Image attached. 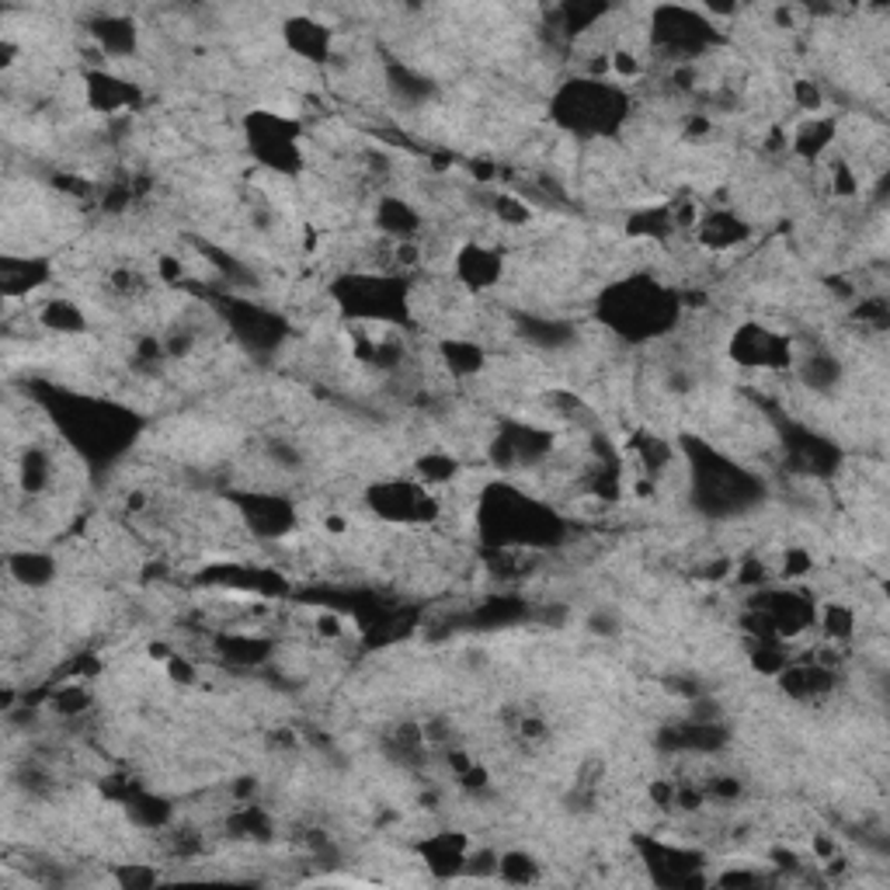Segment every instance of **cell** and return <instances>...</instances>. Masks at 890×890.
I'll use <instances>...</instances> for the list:
<instances>
[{"mask_svg": "<svg viewBox=\"0 0 890 890\" xmlns=\"http://www.w3.org/2000/svg\"><path fill=\"white\" fill-rule=\"evenodd\" d=\"M480 532L491 547H554L564 536L560 515L515 487H487L480 495Z\"/></svg>", "mask_w": 890, "mask_h": 890, "instance_id": "cell-1", "label": "cell"}, {"mask_svg": "<svg viewBox=\"0 0 890 890\" xmlns=\"http://www.w3.org/2000/svg\"><path fill=\"white\" fill-rule=\"evenodd\" d=\"M678 296L672 290H662L651 278H626L616 282L613 290L602 296L598 317L609 327H616L626 341H647L675 327L678 321Z\"/></svg>", "mask_w": 890, "mask_h": 890, "instance_id": "cell-2", "label": "cell"}, {"mask_svg": "<svg viewBox=\"0 0 890 890\" xmlns=\"http://www.w3.org/2000/svg\"><path fill=\"white\" fill-rule=\"evenodd\" d=\"M554 119L567 133L588 139L613 136L629 119V98L613 80L602 77H578L567 80L554 98Z\"/></svg>", "mask_w": 890, "mask_h": 890, "instance_id": "cell-3", "label": "cell"}, {"mask_svg": "<svg viewBox=\"0 0 890 890\" xmlns=\"http://www.w3.org/2000/svg\"><path fill=\"white\" fill-rule=\"evenodd\" d=\"M696 446L700 449H693V498L700 501V508L713 515V519L749 511L762 498V483L752 473L734 467L731 459L706 449L703 442Z\"/></svg>", "mask_w": 890, "mask_h": 890, "instance_id": "cell-4", "label": "cell"}, {"mask_svg": "<svg viewBox=\"0 0 890 890\" xmlns=\"http://www.w3.org/2000/svg\"><path fill=\"white\" fill-rule=\"evenodd\" d=\"M334 296L359 321H404L411 313L408 282L400 275H349L334 285Z\"/></svg>", "mask_w": 890, "mask_h": 890, "instance_id": "cell-5", "label": "cell"}, {"mask_svg": "<svg viewBox=\"0 0 890 890\" xmlns=\"http://www.w3.org/2000/svg\"><path fill=\"white\" fill-rule=\"evenodd\" d=\"M300 139H303L300 126L278 111H251L247 115V147L272 170H282V175L300 170V164H303Z\"/></svg>", "mask_w": 890, "mask_h": 890, "instance_id": "cell-6", "label": "cell"}, {"mask_svg": "<svg viewBox=\"0 0 890 890\" xmlns=\"http://www.w3.org/2000/svg\"><path fill=\"white\" fill-rule=\"evenodd\" d=\"M716 39V28L706 18V11H688V8H657L654 25H651V42L654 49L668 52L675 63L693 60V56L706 52Z\"/></svg>", "mask_w": 890, "mask_h": 890, "instance_id": "cell-7", "label": "cell"}, {"mask_svg": "<svg viewBox=\"0 0 890 890\" xmlns=\"http://www.w3.org/2000/svg\"><path fill=\"white\" fill-rule=\"evenodd\" d=\"M369 508L397 526H421L439 519V501L424 491L421 480H387L369 487Z\"/></svg>", "mask_w": 890, "mask_h": 890, "instance_id": "cell-8", "label": "cell"}, {"mask_svg": "<svg viewBox=\"0 0 890 890\" xmlns=\"http://www.w3.org/2000/svg\"><path fill=\"white\" fill-rule=\"evenodd\" d=\"M731 355L741 365H762V369H783L793 362V349L790 341L776 331H765L759 324L741 327L731 341Z\"/></svg>", "mask_w": 890, "mask_h": 890, "instance_id": "cell-9", "label": "cell"}, {"mask_svg": "<svg viewBox=\"0 0 890 890\" xmlns=\"http://www.w3.org/2000/svg\"><path fill=\"white\" fill-rule=\"evenodd\" d=\"M241 508H244V519H247L254 536H282V532H290L296 522L293 505L285 498H275V495H251L241 501Z\"/></svg>", "mask_w": 890, "mask_h": 890, "instance_id": "cell-10", "label": "cell"}, {"mask_svg": "<svg viewBox=\"0 0 890 890\" xmlns=\"http://www.w3.org/2000/svg\"><path fill=\"white\" fill-rule=\"evenodd\" d=\"M49 282V262L46 257H28V254H4L0 257V290L4 300H18L36 293L39 285Z\"/></svg>", "mask_w": 890, "mask_h": 890, "instance_id": "cell-11", "label": "cell"}, {"mask_svg": "<svg viewBox=\"0 0 890 890\" xmlns=\"http://www.w3.org/2000/svg\"><path fill=\"white\" fill-rule=\"evenodd\" d=\"M285 42H290V49L296 56H303V60H310V63L334 60L331 28L321 25V21H313V18H293L290 25H285Z\"/></svg>", "mask_w": 890, "mask_h": 890, "instance_id": "cell-12", "label": "cell"}, {"mask_svg": "<svg viewBox=\"0 0 890 890\" xmlns=\"http://www.w3.org/2000/svg\"><path fill=\"white\" fill-rule=\"evenodd\" d=\"M84 91H88V101L98 111H123V108H133L143 101L139 88H129L126 80L111 77L105 70H88V77H84Z\"/></svg>", "mask_w": 890, "mask_h": 890, "instance_id": "cell-13", "label": "cell"}, {"mask_svg": "<svg viewBox=\"0 0 890 890\" xmlns=\"http://www.w3.org/2000/svg\"><path fill=\"white\" fill-rule=\"evenodd\" d=\"M91 39L98 46L101 56H111V60H123V56H133L139 46V28L136 21L123 18V14H108L91 21Z\"/></svg>", "mask_w": 890, "mask_h": 890, "instance_id": "cell-14", "label": "cell"}, {"mask_svg": "<svg viewBox=\"0 0 890 890\" xmlns=\"http://www.w3.org/2000/svg\"><path fill=\"white\" fill-rule=\"evenodd\" d=\"M376 223L380 234L390 241H418L421 234V216L411 203H404L400 195H383L376 206Z\"/></svg>", "mask_w": 890, "mask_h": 890, "instance_id": "cell-15", "label": "cell"}, {"mask_svg": "<svg viewBox=\"0 0 890 890\" xmlns=\"http://www.w3.org/2000/svg\"><path fill=\"white\" fill-rule=\"evenodd\" d=\"M456 272H459V278H463L473 293L491 290V285L501 278V257H498L491 247H477V244H470V247L459 251V257H456Z\"/></svg>", "mask_w": 890, "mask_h": 890, "instance_id": "cell-16", "label": "cell"}, {"mask_svg": "<svg viewBox=\"0 0 890 890\" xmlns=\"http://www.w3.org/2000/svg\"><path fill=\"white\" fill-rule=\"evenodd\" d=\"M749 234H752V226L744 223L741 216L724 213V209H716V213L700 219V241L706 247H713V251H727V247L741 244Z\"/></svg>", "mask_w": 890, "mask_h": 890, "instance_id": "cell-17", "label": "cell"}, {"mask_svg": "<svg viewBox=\"0 0 890 890\" xmlns=\"http://www.w3.org/2000/svg\"><path fill=\"white\" fill-rule=\"evenodd\" d=\"M519 334L542 352H560L567 344L578 341L574 327L557 317H519Z\"/></svg>", "mask_w": 890, "mask_h": 890, "instance_id": "cell-18", "label": "cell"}, {"mask_svg": "<svg viewBox=\"0 0 890 890\" xmlns=\"http://www.w3.org/2000/svg\"><path fill=\"white\" fill-rule=\"evenodd\" d=\"M387 88H390V95L400 105H424L428 98L436 95V84L432 80L421 77L418 70H411L408 63H397V60L387 67Z\"/></svg>", "mask_w": 890, "mask_h": 890, "instance_id": "cell-19", "label": "cell"}, {"mask_svg": "<svg viewBox=\"0 0 890 890\" xmlns=\"http://www.w3.org/2000/svg\"><path fill=\"white\" fill-rule=\"evenodd\" d=\"M8 574L25 588H46L56 578V560L39 550H25L8 557Z\"/></svg>", "mask_w": 890, "mask_h": 890, "instance_id": "cell-20", "label": "cell"}, {"mask_svg": "<svg viewBox=\"0 0 890 890\" xmlns=\"http://www.w3.org/2000/svg\"><path fill=\"white\" fill-rule=\"evenodd\" d=\"M842 380V362L828 352H811L808 359H800V383L814 390V393H828L835 390Z\"/></svg>", "mask_w": 890, "mask_h": 890, "instance_id": "cell-21", "label": "cell"}, {"mask_svg": "<svg viewBox=\"0 0 890 890\" xmlns=\"http://www.w3.org/2000/svg\"><path fill=\"white\" fill-rule=\"evenodd\" d=\"M52 473H56V467H52V456H49L46 449L28 446V449L21 452V477H18V480H21V491H25V495L39 498L42 491H49Z\"/></svg>", "mask_w": 890, "mask_h": 890, "instance_id": "cell-22", "label": "cell"}, {"mask_svg": "<svg viewBox=\"0 0 890 890\" xmlns=\"http://www.w3.org/2000/svg\"><path fill=\"white\" fill-rule=\"evenodd\" d=\"M442 359H446V369L452 372V376H477L487 355L473 341L449 338V341H442Z\"/></svg>", "mask_w": 890, "mask_h": 890, "instance_id": "cell-23", "label": "cell"}, {"mask_svg": "<svg viewBox=\"0 0 890 890\" xmlns=\"http://www.w3.org/2000/svg\"><path fill=\"white\" fill-rule=\"evenodd\" d=\"M91 706H95V693L84 682H70L52 693V713L63 716V721H80Z\"/></svg>", "mask_w": 890, "mask_h": 890, "instance_id": "cell-24", "label": "cell"}, {"mask_svg": "<svg viewBox=\"0 0 890 890\" xmlns=\"http://www.w3.org/2000/svg\"><path fill=\"white\" fill-rule=\"evenodd\" d=\"M831 139H835V123H831V119H808V126H800V133H796L793 150L800 157H808V160H818L831 147Z\"/></svg>", "mask_w": 890, "mask_h": 890, "instance_id": "cell-25", "label": "cell"}, {"mask_svg": "<svg viewBox=\"0 0 890 890\" xmlns=\"http://www.w3.org/2000/svg\"><path fill=\"white\" fill-rule=\"evenodd\" d=\"M39 321H42V327H49V331H56V334H80L84 327H88V321H84V313H80L74 303H67V300H52V303H46L42 313H39Z\"/></svg>", "mask_w": 890, "mask_h": 890, "instance_id": "cell-26", "label": "cell"}, {"mask_svg": "<svg viewBox=\"0 0 890 890\" xmlns=\"http://www.w3.org/2000/svg\"><path fill=\"white\" fill-rule=\"evenodd\" d=\"M821 634L828 644H845L855 634V613L845 606H824L821 613Z\"/></svg>", "mask_w": 890, "mask_h": 890, "instance_id": "cell-27", "label": "cell"}, {"mask_svg": "<svg viewBox=\"0 0 890 890\" xmlns=\"http://www.w3.org/2000/svg\"><path fill=\"white\" fill-rule=\"evenodd\" d=\"M498 877L508 883H536L539 863L526 852H505V855H498Z\"/></svg>", "mask_w": 890, "mask_h": 890, "instance_id": "cell-28", "label": "cell"}, {"mask_svg": "<svg viewBox=\"0 0 890 890\" xmlns=\"http://www.w3.org/2000/svg\"><path fill=\"white\" fill-rule=\"evenodd\" d=\"M459 473V463L446 452H428L418 459V480L421 483H449Z\"/></svg>", "mask_w": 890, "mask_h": 890, "instance_id": "cell-29", "label": "cell"}, {"mask_svg": "<svg viewBox=\"0 0 890 890\" xmlns=\"http://www.w3.org/2000/svg\"><path fill=\"white\" fill-rule=\"evenodd\" d=\"M160 877L147 867V863H123V867H115V883L119 887H154Z\"/></svg>", "mask_w": 890, "mask_h": 890, "instance_id": "cell-30", "label": "cell"}, {"mask_svg": "<svg viewBox=\"0 0 890 890\" xmlns=\"http://www.w3.org/2000/svg\"><path fill=\"white\" fill-rule=\"evenodd\" d=\"M793 101H796L800 108H808V111H818V108L824 105V98H821V91H818V84H811V80H796V84H793Z\"/></svg>", "mask_w": 890, "mask_h": 890, "instance_id": "cell-31", "label": "cell"}, {"mask_svg": "<svg viewBox=\"0 0 890 890\" xmlns=\"http://www.w3.org/2000/svg\"><path fill=\"white\" fill-rule=\"evenodd\" d=\"M588 629H591V634H598V637H613V634H619V619L609 609H598V613L588 616Z\"/></svg>", "mask_w": 890, "mask_h": 890, "instance_id": "cell-32", "label": "cell"}, {"mask_svg": "<svg viewBox=\"0 0 890 890\" xmlns=\"http://www.w3.org/2000/svg\"><path fill=\"white\" fill-rule=\"evenodd\" d=\"M811 570V554L808 550H786L783 557V574L786 578H800V574Z\"/></svg>", "mask_w": 890, "mask_h": 890, "instance_id": "cell-33", "label": "cell"}]
</instances>
